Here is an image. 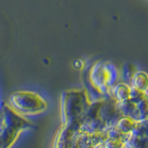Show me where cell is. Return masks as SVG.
Wrapping results in <instances>:
<instances>
[{
  "mask_svg": "<svg viewBox=\"0 0 148 148\" xmlns=\"http://www.w3.org/2000/svg\"><path fill=\"white\" fill-rule=\"evenodd\" d=\"M120 71L111 62H96L88 73L89 89L87 90L92 101L111 95V89L119 82Z\"/></svg>",
  "mask_w": 148,
  "mask_h": 148,
  "instance_id": "obj_1",
  "label": "cell"
},
{
  "mask_svg": "<svg viewBox=\"0 0 148 148\" xmlns=\"http://www.w3.org/2000/svg\"><path fill=\"white\" fill-rule=\"evenodd\" d=\"M92 103L85 88L82 89H69L62 92L60 99V112L61 125L81 122L86 110Z\"/></svg>",
  "mask_w": 148,
  "mask_h": 148,
  "instance_id": "obj_2",
  "label": "cell"
},
{
  "mask_svg": "<svg viewBox=\"0 0 148 148\" xmlns=\"http://www.w3.org/2000/svg\"><path fill=\"white\" fill-rule=\"evenodd\" d=\"M9 105L21 115H32L43 112L47 108L46 101L37 92L18 91L9 97Z\"/></svg>",
  "mask_w": 148,
  "mask_h": 148,
  "instance_id": "obj_3",
  "label": "cell"
},
{
  "mask_svg": "<svg viewBox=\"0 0 148 148\" xmlns=\"http://www.w3.org/2000/svg\"><path fill=\"white\" fill-rule=\"evenodd\" d=\"M31 126L32 122L17 112L10 105L6 103L0 105V131L9 130L21 132Z\"/></svg>",
  "mask_w": 148,
  "mask_h": 148,
  "instance_id": "obj_4",
  "label": "cell"
},
{
  "mask_svg": "<svg viewBox=\"0 0 148 148\" xmlns=\"http://www.w3.org/2000/svg\"><path fill=\"white\" fill-rule=\"evenodd\" d=\"M82 123L76 122L63 126L61 125L54 138L53 148H74V134L79 132Z\"/></svg>",
  "mask_w": 148,
  "mask_h": 148,
  "instance_id": "obj_5",
  "label": "cell"
},
{
  "mask_svg": "<svg viewBox=\"0 0 148 148\" xmlns=\"http://www.w3.org/2000/svg\"><path fill=\"white\" fill-rule=\"evenodd\" d=\"M106 138V132L91 133L79 131L73 137L74 148H94L100 143L104 142Z\"/></svg>",
  "mask_w": 148,
  "mask_h": 148,
  "instance_id": "obj_6",
  "label": "cell"
},
{
  "mask_svg": "<svg viewBox=\"0 0 148 148\" xmlns=\"http://www.w3.org/2000/svg\"><path fill=\"white\" fill-rule=\"evenodd\" d=\"M130 92H131V85L124 82H119L111 89V95L119 103H121V102H124L129 99Z\"/></svg>",
  "mask_w": 148,
  "mask_h": 148,
  "instance_id": "obj_7",
  "label": "cell"
},
{
  "mask_svg": "<svg viewBox=\"0 0 148 148\" xmlns=\"http://www.w3.org/2000/svg\"><path fill=\"white\" fill-rule=\"evenodd\" d=\"M131 87L136 88L143 92H148V73L143 71H137L136 73L132 77L131 83Z\"/></svg>",
  "mask_w": 148,
  "mask_h": 148,
  "instance_id": "obj_8",
  "label": "cell"
},
{
  "mask_svg": "<svg viewBox=\"0 0 148 148\" xmlns=\"http://www.w3.org/2000/svg\"><path fill=\"white\" fill-rule=\"evenodd\" d=\"M123 145L124 148H148V137L139 136L131 132Z\"/></svg>",
  "mask_w": 148,
  "mask_h": 148,
  "instance_id": "obj_9",
  "label": "cell"
},
{
  "mask_svg": "<svg viewBox=\"0 0 148 148\" xmlns=\"http://www.w3.org/2000/svg\"><path fill=\"white\" fill-rule=\"evenodd\" d=\"M119 108L123 116H127V117L132 118L133 119H135L136 121L139 119L136 103L128 99L124 102H121V103H119Z\"/></svg>",
  "mask_w": 148,
  "mask_h": 148,
  "instance_id": "obj_10",
  "label": "cell"
},
{
  "mask_svg": "<svg viewBox=\"0 0 148 148\" xmlns=\"http://www.w3.org/2000/svg\"><path fill=\"white\" fill-rule=\"evenodd\" d=\"M136 122L137 121L135 119L127 117V116H122V117L118 120L116 126L119 128L125 133H131L133 131V129L135 128Z\"/></svg>",
  "mask_w": 148,
  "mask_h": 148,
  "instance_id": "obj_11",
  "label": "cell"
},
{
  "mask_svg": "<svg viewBox=\"0 0 148 148\" xmlns=\"http://www.w3.org/2000/svg\"><path fill=\"white\" fill-rule=\"evenodd\" d=\"M137 71H138V69L134 64H132V63H126L125 64L122 68L121 74H120V76H121L123 82L130 84L132 77L134 76V74L136 73Z\"/></svg>",
  "mask_w": 148,
  "mask_h": 148,
  "instance_id": "obj_12",
  "label": "cell"
},
{
  "mask_svg": "<svg viewBox=\"0 0 148 148\" xmlns=\"http://www.w3.org/2000/svg\"><path fill=\"white\" fill-rule=\"evenodd\" d=\"M106 137L108 138H113V139H118V140L122 141L123 143L128 139L130 133H125L124 132H122L119 128H118L117 126H113L109 128L108 130L106 131Z\"/></svg>",
  "mask_w": 148,
  "mask_h": 148,
  "instance_id": "obj_13",
  "label": "cell"
},
{
  "mask_svg": "<svg viewBox=\"0 0 148 148\" xmlns=\"http://www.w3.org/2000/svg\"><path fill=\"white\" fill-rule=\"evenodd\" d=\"M137 105V109H138V116L139 119H148V94L145 95V96L143 97V99H142Z\"/></svg>",
  "mask_w": 148,
  "mask_h": 148,
  "instance_id": "obj_14",
  "label": "cell"
},
{
  "mask_svg": "<svg viewBox=\"0 0 148 148\" xmlns=\"http://www.w3.org/2000/svg\"><path fill=\"white\" fill-rule=\"evenodd\" d=\"M132 132L139 136L148 137V119L137 120L135 128L133 129Z\"/></svg>",
  "mask_w": 148,
  "mask_h": 148,
  "instance_id": "obj_15",
  "label": "cell"
},
{
  "mask_svg": "<svg viewBox=\"0 0 148 148\" xmlns=\"http://www.w3.org/2000/svg\"><path fill=\"white\" fill-rule=\"evenodd\" d=\"M147 92H143L141 90H138L136 88H133L131 87V92H130V96H129V99L134 102V103H139L142 99H143V97L145 96V95Z\"/></svg>",
  "mask_w": 148,
  "mask_h": 148,
  "instance_id": "obj_16",
  "label": "cell"
},
{
  "mask_svg": "<svg viewBox=\"0 0 148 148\" xmlns=\"http://www.w3.org/2000/svg\"><path fill=\"white\" fill-rule=\"evenodd\" d=\"M73 66L77 69H82L84 67V62H83L82 59H76L75 61L73 62Z\"/></svg>",
  "mask_w": 148,
  "mask_h": 148,
  "instance_id": "obj_17",
  "label": "cell"
},
{
  "mask_svg": "<svg viewBox=\"0 0 148 148\" xmlns=\"http://www.w3.org/2000/svg\"><path fill=\"white\" fill-rule=\"evenodd\" d=\"M94 148H104V147H103V145H102V143H100L99 145H96L95 147H94Z\"/></svg>",
  "mask_w": 148,
  "mask_h": 148,
  "instance_id": "obj_18",
  "label": "cell"
}]
</instances>
